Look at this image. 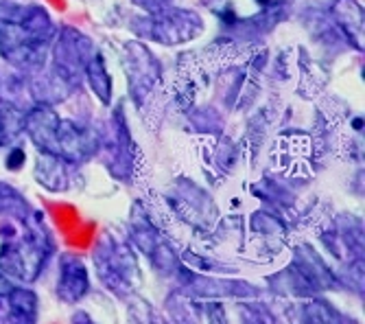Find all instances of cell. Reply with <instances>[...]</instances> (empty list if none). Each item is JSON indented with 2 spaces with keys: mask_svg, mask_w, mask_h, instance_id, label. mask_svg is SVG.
<instances>
[{
  "mask_svg": "<svg viewBox=\"0 0 365 324\" xmlns=\"http://www.w3.org/2000/svg\"><path fill=\"white\" fill-rule=\"evenodd\" d=\"M29 127L33 141L55 156L81 160L94 149V143L88 132H83L71 121L57 118V114H53L51 110L33 112V116L29 118Z\"/></svg>",
  "mask_w": 365,
  "mask_h": 324,
  "instance_id": "1",
  "label": "cell"
},
{
  "mask_svg": "<svg viewBox=\"0 0 365 324\" xmlns=\"http://www.w3.org/2000/svg\"><path fill=\"white\" fill-rule=\"evenodd\" d=\"M51 22L44 11L31 9L20 18H0V49L16 64L31 61L46 42Z\"/></svg>",
  "mask_w": 365,
  "mask_h": 324,
  "instance_id": "2",
  "label": "cell"
},
{
  "mask_svg": "<svg viewBox=\"0 0 365 324\" xmlns=\"http://www.w3.org/2000/svg\"><path fill=\"white\" fill-rule=\"evenodd\" d=\"M42 250L33 243H18V245H7L0 254V265L5 272L18 276V278H36L40 263H42Z\"/></svg>",
  "mask_w": 365,
  "mask_h": 324,
  "instance_id": "3",
  "label": "cell"
},
{
  "mask_svg": "<svg viewBox=\"0 0 365 324\" xmlns=\"http://www.w3.org/2000/svg\"><path fill=\"white\" fill-rule=\"evenodd\" d=\"M57 289H59V296L68 303H75L86 294L88 276H86V268L77 261V258L63 261V272H61V280H59Z\"/></svg>",
  "mask_w": 365,
  "mask_h": 324,
  "instance_id": "4",
  "label": "cell"
},
{
  "mask_svg": "<svg viewBox=\"0 0 365 324\" xmlns=\"http://www.w3.org/2000/svg\"><path fill=\"white\" fill-rule=\"evenodd\" d=\"M7 303H9V311L20 320H31L33 315H36L38 298H36V294H31V291H26V289L14 287L7 294Z\"/></svg>",
  "mask_w": 365,
  "mask_h": 324,
  "instance_id": "5",
  "label": "cell"
},
{
  "mask_svg": "<svg viewBox=\"0 0 365 324\" xmlns=\"http://www.w3.org/2000/svg\"><path fill=\"white\" fill-rule=\"evenodd\" d=\"M11 289H14L11 280L7 278V274H3V272H0V296H7Z\"/></svg>",
  "mask_w": 365,
  "mask_h": 324,
  "instance_id": "6",
  "label": "cell"
}]
</instances>
